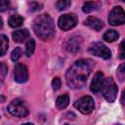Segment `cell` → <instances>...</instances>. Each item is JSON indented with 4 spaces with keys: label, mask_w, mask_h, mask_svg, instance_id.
Segmentation results:
<instances>
[{
    "label": "cell",
    "mask_w": 125,
    "mask_h": 125,
    "mask_svg": "<svg viewBox=\"0 0 125 125\" xmlns=\"http://www.w3.org/2000/svg\"><path fill=\"white\" fill-rule=\"evenodd\" d=\"M9 6H10V2L9 1H5V0L0 1V11L1 12H4L7 9H9Z\"/></svg>",
    "instance_id": "d4e9b609"
},
{
    "label": "cell",
    "mask_w": 125,
    "mask_h": 125,
    "mask_svg": "<svg viewBox=\"0 0 125 125\" xmlns=\"http://www.w3.org/2000/svg\"><path fill=\"white\" fill-rule=\"evenodd\" d=\"M84 24L87 25V26H89L90 28L96 30V31H100L103 28V26H104V22L101 20H99V19H97L95 17H89V18H87L85 20V21H84Z\"/></svg>",
    "instance_id": "7c38bea8"
},
{
    "label": "cell",
    "mask_w": 125,
    "mask_h": 125,
    "mask_svg": "<svg viewBox=\"0 0 125 125\" xmlns=\"http://www.w3.org/2000/svg\"><path fill=\"white\" fill-rule=\"evenodd\" d=\"M1 67H2V79H4V77H5V75H6V73H7V70H8V67H7V65L5 64V62H2L1 63Z\"/></svg>",
    "instance_id": "4316f807"
},
{
    "label": "cell",
    "mask_w": 125,
    "mask_h": 125,
    "mask_svg": "<svg viewBox=\"0 0 125 125\" xmlns=\"http://www.w3.org/2000/svg\"><path fill=\"white\" fill-rule=\"evenodd\" d=\"M98 7H99V4L96 2H85L82 10L84 13H90V12L96 10Z\"/></svg>",
    "instance_id": "ac0fdd59"
},
{
    "label": "cell",
    "mask_w": 125,
    "mask_h": 125,
    "mask_svg": "<svg viewBox=\"0 0 125 125\" xmlns=\"http://www.w3.org/2000/svg\"><path fill=\"white\" fill-rule=\"evenodd\" d=\"M81 43H82L81 37L73 36L71 38H68V40L66 41V44H65V48L70 53H76L79 51V49L81 47Z\"/></svg>",
    "instance_id": "8fae6325"
},
{
    "label": "cell",
    "mask_w": 125,
    "mask_h": 125,
    "mask_svg": "<svg viewBox=\"0 0 125 125\" xmlns=\"http://www.w3.org/2000/svg\"><path fill=\"white\" fill-rule=\"evenodd\" d=\"M116 74H117V77H118L119 81L122 82V81L125 80V62L121 63L118 66V68L116 70Z\"/></svg>",
    "instance_id": "ffe728a7"
},
{
    "label": "cell",
    "mask_w": 125,
    "mask_h": 125,
    "mask_svg": "<svg viewBox=\"0 0 125 125\" xmlns=\"http://www.w3.org/2000/svg\"><path fill=\"white\" fill-rule=\"evenodd\" d=\"M22 22H23V18L20 15H13L8 20V23L11 27H19L22 24Z\"/></svg>",
    "instance_id": "5bb4252c"
},
{
    "label": "cell",
    "mask_w": 125,
    "mask_h": 125,
    "mask_svg": "<svg viewBox=\"0 0 125 125\" xmlns=\"http://www.w3.org/2000/svg\"><path fill=\"white\" fill-rule=\"evenodd\" d=\"M21 49L20 47H17L13 50V52L11 54V60L13 62H17L21 58Z\"/></svg>",
    "instance_id": "7402d4cb"
},
{
    "label": "cell",
    "mask_w": 125,
    "mask_h": 125,
    "mask_svg": "<svg viewBox=\"0 0 125 125\" xmlns=\"http://www.w3.org/2000/svg\"><path fill=\"white\" fill-rule=\"evenodd\" d=\"M64 125H68V124H64Z\"/></svg>",
    "instance_id": "1f68e13d"
},
{
    "label": "cell",
    "mask_w": 125,
    "mask_h": 125,
    "mask_svg": "<svg viewBox=\"0 0 125 125\" xmlns=\"http://www.w3.org/2000/svg\"><path fill=\"white\" fill-rule=\"evenodd\" d=\"M8 111L17 117H25L28 115V109L26 104H24L23 101L20 99H16L11 102V104L7 107Z\"/></svg>",
    "instance_id": "3957f363"
},
{
    "label": "cell",
    "mask_w": 125,
    "mask_h": 125,
    "mask_svg": "<svg viewBox=\"0 0 125 125\" xmlns=\"http://www.w3.org/2000/svg\"><path fill=\"white\" fill-rule=\"evenodd\" d=\"M42 8V4H39V3H36V2H32L30 4V9L32 11H38Z\"/></svg>",
    "instance_id": "484cf974"
},
{
    "label": "cell",
    "mask_w": 125,
    "mask_h": 125,
    "mask_svg": "<svg viewBox=\"0 0 125 125\" xmlns=\"http://www.w3.org/2000/svg\"><path fill=\"white\" fill-rule=\"evenodd\" d=\"M104 74L101 71H98L91 83V91L93 93H99L103 90L104 88Z\"/></svg>",
    "instance_id": "30bf717a"
},
{
    "label": "cell",
    "mask_w": 125,
    "mask_h": 125,
    "mask_svg": "<svg viewBox=\"0 0 125 125\" xmlns=\"http://www.w3.org/2000/svg\"><path fill=\"white\" fill-rule=\"evenodd\" d=\"M70 1H68V0H60V1H58L57 2V4H56V6H57V8L59 9V10H65V9H67L69 6H70Z\"/></svg>",
    "instance_id": "44dd1931"
},
{
    "label": "cell",
    "mask_w": 125,
    "mask_h": 125,
    "mask_svg": "<svg viewBox=\"0 0 125 125\" xmlns=\"http://www.w3.org/2000/svg\"><path fill=\"white\" fill-rule=\"evenodd\" d=\"M15 81L18 83H24L28 79V70L27 67L22 63H17L14 71Z\"/></svg>",
    "instance_id": "9c48e42d"
},
{
    "label": "cell",
    "mask_w": 125,
    "mask_h": 125,
    "mask_svg": "<svg viewBox=\"0 0 125 125\" xmlns=\"http://www.w3.org/2000/svg\"><path fill=\"white\" fill-rule=\"evenodd\" d=\"M35 49V41L34 39H29L25 45V55L26 57H30Z\"/></svg>",
    "instance_id": "e0dca14e"
},
{
    "label": "cell",
    "mask_w": 125,
    "mask_h": 125,
    "mask_svg": "<svg viewBox=\"0 0 125 125\" xmlns=\"http://www.w3.org/2000/svg\"><path fill=\"white\" fill-rule=\"evenodd\" d=\"M74 106L83 114H89L94 110V100L90 96H84L74 103Z\"/></svg>",
    "instance_id": "5b68a950"
},
{
    "label": "cell",
    "mask_w": 125,
    "mask_h": 125,
    "mask_svg": "<svg viewBox=\"0 0 125 125\" xmlns=\"http://www.w3.org/2000/svg\"><path fill=\"white\" fill-rule=\"evenodd\" d=\"M94 62L91 60H78L66 71L65 79L67 86L72 89L82 88L92 71Z\"/></svg>",
    "instance_id": "6da1fadb"
},
{
    "label": "cell",
    "mask_w": 125,
    "mask_h": 125,
    "mask_svg": "<svg viewBox=\"0 0 125 125\" xmlns=\"http://www.w3.org/2000/svg\"><path fill=\"white\" fill-rule=\"evenodd\" d=\"M102 92H103L104 98L109 103H112L116 99L118 88L111 77L104 80V88H103Z\"/></svg>",
    "instance_id": "277c9868"
},
{
    "label": "cell",
    "mask_w": 125,
    "mask_h": 125,
    "mask_svg": "<svg viewBox=\"0 0 125 125\" xmlns=\"http://www.w3.org/2000/svg\"><path fill=\"white\" fill-rule=\"evenodd\" d=\"M33 30L42 40L51 39L55 35V24L48 14L38 16L33 21Z\"/></svg>",
    "instance_id": "7a4b0ae2"
},
{
    "label": "cell",
    "mask_w": 125,
    "mask_h": 125,
    "mask_svg": "<svg viewBox=\"0 0 125 125\" xmlns=\"http://www.w3.org/2000/svg\"><path fill=\"white\" fill-rule=\"evenodd\" d=\"M114 125H121V124H114Z\"/></svg>",
    "instance_id": "4dcf8cb0"
},
{
    "label": "cell",
    "mask_w": 125,
    "mask_h": 125,
    "mask_svg": "<svg viewBox=\"0 0 125 125\" xmlns=\"http://www.w3.org/2000/svg\"><path fill=\"white\" fill-rule=\"evenodd\" d=\"M118 37H119V34L114 29H109V30L105 31L104 36H103L104 40L106 41V42H114L115 40L118 39Z\"/></svg>",
    "instance_id": "2e32d148"
},
{
    "label": "cell",
    "mask_w": 125,
    "mask_h": 125,
    "mask_svg": "<svg viewBox=\"0 0 125 125\" xmlns=\"http://www.w3.org/2000/svg\"><path fill=\"white\" fill-rule=\"evenodd\" d=\"M77 24V17L74 14H65L60 17L58 25L62 30H69Z\"/></svg>",
    "instance_id": "52a82bcc"
},
{
    "label": "cell",
    "mask_w": 125,
    "mask_h": 125,
    "mask_svg": "<svg viewBox=\"0 0 125 125\" xmlns=\"http://www.w3.org/2000/svg\"><path fill=\"white\" fill-rule=\"evenodd\" d=\"M89 52L97 57L103 58L104 60H107L111 57V52L110 50L102 42H97L95 44H93L90 48H89Z\"/></svg>",
    "instance_id": "ba28073f"
},
{
    "label": "cell",
    "mask_w": 125,
    "mask_h": 125,
    "mask_svg": "<svg viewBox=\"0 0 125 125\" xmlns=\"http://www.w3.org/2000/svg\"><path fill=\"white\" fill-rule=\"evenodd\" d=\"M69 104V96L68 95H62V96H60L57 101H56V105L59 109H63L65 108Z\"/></svg>",
    "instance_id": "9a60e30c"
},
{
    "label": "cell",
    "mask_w": 125,
    "mask_h": 125,
    "mask_svg": "<svg viewBox=\"0 0 125 125\" xmlns=\"http://www.w3.org/2000/svg\"><path fill=\"white\" fill-rule=\"evenodd\" d=\"M120 101H121V104H125V90H123V92H122Z\"/></svg>",
    "instance_id": "83f0119b"
},
{
    "label": "cell",
    "mask_w": 125,
    "mask_h": 125,
    "mask_svg": "<svg viewBox=\"0 0 125 125\" xmlns=\"http://www.w3.org/2000/svg\"><path fill=\"white\" fill-rule=\"evenodd\" d=\"M22 125H34V124H32V123H24Z\"/></svg>",
    "instance_id": "f1b7e54d"
},
{
    "label": "cell",
    "mask_w": 125,
    "mask_h": 125,
    "mask_svg": "<svg viewBox=\"0 0 125 125\" xmlns=\"http://www.w3.org/2000/svg\"><path fill=\"white\" fill-rule=\"evenodd\" d=\"M119 58L121 60H125V40H123L120 44V49H119Z\"/></svg>",
    "instance_id": "cb8c5ba5"
},
{
    "label": "cell",
    "mask_w": 125,
    "mask_h": 125,
    "mask_svg": "<svg viewBox=\"0 0 125 125\" xmlns=\"http://www.w3.org/2000/svg\"><path fill=\"white\" fill-rule=\"evenodd\" d=\"M0 40H1V56H4L6 51L8 50V46H9V41L6 35L1 34L0 36Z\"/></svg>",
    "instance_id": "d6986e66"
},
{
    "label": "cell",
    "mask_w": 125,
    "mask_h": 125,
    "mask_svg": "<svg viewBox=\"0 0 125 125\" xmlns=\"http://www.w3.org/2000/svg\"><path fill=\"white\" fill-rule=\"evenodd\" d=\"M108 22L111 25H120L125 23V11L120 7H114L108 16Z\"/></svg>",
    "instance_id": "8992f818"
},
{
    "label": "cell",
    "mask_w": 125,
    "mask_h": 125,
    "mask_svg": "<svg viewBox=\"0 0 125 125\" xmlns=\"http://www.w3.org/2000/svg\"><path fill=\"white\" fill-rule=\"evenodd\" d=\"M1 100H2V102H4V100H5V98H4L3 96H1Z\"/></svg>",
    "instance_id": "f546056e"
},
{
    "label": "cell",
    "mask_w": 125,
    "mask_h": 125,
    "mask_svg": "<svg viewBox=\"0 0 125 125\" xmlns=\"http://www.w3.org/2000/svg\"><path fill=\"white\" fill-rule=\"evenodd\" d=\"M124 2H125V1H124Z\"/></svg>",
    "instance_id": "d6a6232c"
},
{
    "label": "cell",
    "mask_w": 125,
    "mask_h": 125,
    "mask_svg": "<svg viewBox=\"0 0 125 125\" xmlns=\"http://www.w3.org/2000/svg\"><path fill=\"white\" fill-rule=\"evenodd\" d=\"M61 84H62V82H61V79H60L59 77H55V78L52 80V86H53V89H54L55 91H57V90L60 89Z\"/></svg>",
    "instance_id": "603a6c76"
},
{
    "label": "cell",
    "mask_w": 125,
    "mask_h": 125,
    "mask_svg": "<svg viewBox=\"0 0 125 125\" xmlns=\"http://www.w3.org/2000/svg\"><path fill=\"white\" fill-rule=\"evenodd\" d=\"M12 37H13V40L15 42H17V43H22V42H24L29 37V31L26 28L16 30L15 32H13Z\"/></svg>",
    "instance_id": "4fadbf2b"
}]
</instances>
